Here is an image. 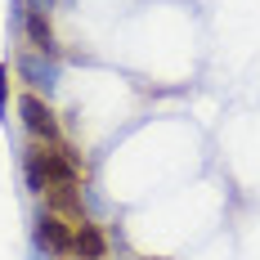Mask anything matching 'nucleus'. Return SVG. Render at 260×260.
I'll list each match as a JSON object with an SVG mask.
<instances>
[{
  "label": "nucleus",
  "instance_id": "f257e3e1",
  "mask_svg": "<svg viewBox=\"0 0 260 260\" xmlns=\"http://www.w3.org/2000/svg\"><path fill=\"white\" fill-rule=\"evenodd\" d=\"M31 161L41 166V175H45V184H50V188H77L81 166H77V157L68 153V148H58V144L31 148Z\"/></svg>",
  "mask_w": 260,
  "mask_h": 260
},
{
  "label": "nucleus",
  "instance_id": "f03ea898",
  "mask_svg": "<svg viewBox=\"0 0 260 260\" xmlns=\"http://www.w3.org/2000/svg\"><path fill=\"white\" fill-rule=\"evenodd\" d=\"M18 117H23L27 135H36V139H45V144H58V117H54V108L36 94V90H27L23 99H18Z\"/></svg>",
  "mask_w": 260,
  "mask_h": 260
},
{
  "label": "nucleus",
  "instance_id": "7ed1b4c3",
  "mask_svg": "<svg viewBox=\"0 0 260 260\" xmlns=\"http://www.w3.org/2000/svg\"><path fill=\"white\" fill-rule=\"evenodd\" d=\"M36 242L45 247V251H54V256H72V224L63 220V215H54V211H45L41 220H36Z\"/></svg>",
  "mask_w": 260,
  "mask_h": 260
},
{
  "label": "nucleus",
  "instance_id": "20e7f679",
  "mask_svg": "<svg viewBox=\"0 0 260 260\" xmlns=\"http://www.w3.org/2000/svg\"><path fill=\"white\" fill-rule=\"evenodd\" d=\"M72 256H81V260H104L108 256V238L99 234V224H90V220L72 224Z\"/></svg>",
  "mask_w": 260,
  "mask_h": 260
},
{
  "label": "nucleus",
  "instance_id": "39448f33",
  "mask_svg": "<svg viewBox=\"0 0 260 260\" xmlns=\"http://www.w3.org/2000/svg\"><path fill=\"white\" fill-rule=\"evenodd\" d=\"M27 41H31V50L36 54H54L58 50V41H54V27H50V14L41 9V5H31L27 9Z\"/></svg>",
  "mask_w": 260,
  "mask_h": 260
},
{
  "label": "nucleus",
  "instance_id": "423d86ee",
  "mask_svg": "<svg viewBox=\"0 0 260 260\" xmlns=\"http://www.w3.org/2000/svg\"><path fill=\"white\" fill-rule=\"evenodd\" d=\"M18 72H23V77L36 85V90H50L54 81H58V68H54V63H41V58H31V54L18 63Z\"/></svg>",
  "mask_w": 260,
  "mask_h": 260
},
{
  "label": "nucleus",
  "instance_id": "0eeeda50",
  "mask_svg": "<svg viewBox=\"0 0 260 260\" xmlns=\"http://www.w3.org/2000/svg\"><path fill=\"white\" fill-rule=\"evenodd\" d=\"M27 188H31V193H50V184H45V175H41V166H36L31 157H27Z\"/></svg>",
  "mask_w": 260,
  "mask_h": 260
},
{
  "label": "nucleus",
  "instance_id": "6e6552de",
  "mask_svg": "<svg viewBox=\"0 0 260 260\" xmlns=\"http://www.w3.org/2000/svg\"><path fill=\"white\" fill-rule=\"evenodd\" d=\"M5 85H9V68L0 63V112H5Z\"/></svg>",
  "mask_w": 260,
  "mask_h": 260
}]
</instances>
